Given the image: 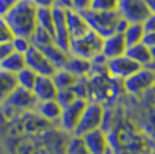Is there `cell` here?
<instances>
[{"instance_id":"4","label":"cell","mask_w":155,"mask_h":154,"mask_svg":"<svg viewBox=\"0 0 155 154\" xmlns=\"http://www.w3.org/2000/svg\"><path fill=\"white\" fill-rule=\"evenodd\" d=\"M102 42H103V38L101 36L89 30L84 36L77 39H72L70 43L68 53L91 62L94 58L101 55Z\"/></svg>"},{"instance_id":"7","label":"cell","mask_w":155,"mask_h":154,"mask_svg":"<svg viewBox=\"0 0 155 154\" xmlns=\"http://www.w3.org/2000/svg\"><path fill=\"white\" fill-rule=\"evenodd\" d=\"M25 60H26V67L30 69L37 75L52 77L57 71L53 64L44 56V53L32 45L25 53Z\"/></svg>"},{"instance_id":"39","label":"cell","mask_w":155,"mask_h":154,"mask_svg":"<svg viewBox=\"0 0 155 154\" xmlns=\"http://www.w3.org/2000/svg\"><path fill=\"white\" fill-rule=\"evenodd\" d=\"M150 53H152V69L155 70V48H150Z\"/></svg>"},{"instance_id":"38","label":"cell","mask_w":155,"mask_h":154,"mask_svg":"<svg viewBox=\"0 0 155 154\" xmlns=\"http://www.w3.org/2000/svg\"><path fill=\"white\" fill-rule=\"evenodd\" d=\"M143 2L147 5L150 12L155 13V0H143Z\"/></svg>"},{"instance_id":"33","label":"cell","mask_w":155,"mask_h":154,"mask_svg":"<svg viewBox=\"0 0 155 154\" xmlns=\"http://www.w3.org/2000/svg\"><path fill=\"white\" fill-rule=\"evenodd\" d=\"M91 0H71L72 2V9L82 13L86 9H88L91 6Z\"/></svg>"},{"instance_id":"18","label":"cell","mask_w":155,"mask_h":154,"mask_svg":"<svg viewBox=\"0 0 155 154\" xmlns=\"http://www.w3.org/2000/svg\"><path fill=\"white\" fill-rule=\"evenodd\" d=\"M63 69L68 71L70 73L78 78H87V75L91 73V64L89 60L75 57L68 53V58Z\"/></svg>"},{"instance_id":"32","label":"cell","mask_w":155,"mask_h":154,"mask_svg":"<svg viewBox=\"0 0 155 154\" xmlns=\"http://www.w3.org/2000/svg\"><path fill=\"white\" fill-rule=\"evenodd\" d=\"M20 0H0V18H4Z\"/></svg>"},{"instance_id":"29","label":"cell","mask_w":155,"mask_h":154,"mask_svg":"<svg viewBox=\"0 0 155 154\" xmlns=\"http://www.w3.org/2000/svg\"><path fill=\"white\" fill-rule=\"evenodd\" d=\"M78 97L74 94V92L72 89H65V90H58L57 96H56V101L60 104L61 108H64L66 105L71 104L72 102H74Z\"/></svg>"},{"instance_id":"9","label":"cell","mask_w":155,"mask_h":154,"mask_svg":"<svg viewBox=\"0 0 155 154\" xmlns=\"http://www.w3.org/2000/svg\"><path fill=\"white\" fill-rule=\"evenodd\" d=\"M86 103H87V100L77 99L74 102H72L71 104L66 105L61 109V114L58 121L61 129H64L66 132L73 135L79 123V119L81 117V114L84 109Z\"/></svg>"},{"instance_id":"37","label":"cell","mask_w":155,"mask_h":154,"mask_svg":"<svg viewBox=\"0 0 155 154\" xmlns=\"http://www.w3.org/2000/svg\"><path fill=\"white\" fill-rule=\"evenodd\" d=\"M143 43H146L149 48H155V32L146 34L143 38Z\"/></svg>"},{"instance_id":"31","label":"cell","mask_w":155,"mask_h":154,"mask_svg":"<svg viewBox=\"0 0 155 154\" xmlns=\"http://www.w3.org/2000/svg\"><path fill=\"white\" fill-rule=\"evenodd\" d=\"M142 28L145 30V34H150V32H155V13L149 14L146 18V20L141 23Z\"/></svg>"},{"instance_id":"1","label":"cell","mask_w":155,"mask_h":154,"mask_svg":"<svg viewBox=\"0 0 155 154\" xmlns=\"http://www.w3.org/2000/svg\"><path fill=\"white\" fill-rule=\"evenodd\" d=\"M37 8L29 0H20L19 2L4 16L14 36L30 38L37 27Z\"/></svg>"},{"instance_id":"8","label":"cell","mask_w":155,"mask_h":154,"mask_svg":"<svg viewBox=\"0 0 155 154\" xmlns=\"http://www.w3.org/2000/svg\"><path fill=\"white\" fill-rule=\"evenodd\" d=\"M107 73L115 80H125L140 69V66L130 59L126 55L107 60L105 64Z\"/></svg>"},{"instance_id":"21","label":"cell","mask_w":155,"mask_h":154,"mask_svg":"<svg viewBox=\"0 0 155 154\" xmlns=\"http://www.w3.org/2000/svg\"><path fill=\"white\" fill-rule=\"evenodd\" d=\"M18 87L15 75L0 70V104L6 102L9 95Z\"/></svg>"},{"instance_id":"30","label":"cell","mask_w":155,"mask_h":154,"mask_svg":"<svg viewBox=\"0 0 155 154\" xmlns=\"http://www.w3.org/2000/svg\"><path fill=\"white\" fill-rule=\"evenodd\" d=\"M13 37V32L7 25L6 20L0 18V43H11Z\"/></svg>"},{"instance_id":"36","label":"cell","mask_w":155,"mask_h":154,"mask_svg":"<svg viewBox=\"0 0 155 154\" xmlns=\"http://www.w3.org/2000/svg\"><path fill=\"white\" fill-rule=\"evenodd\" d=\"M54 6L67 11V9H72V2L71 0H54Z\"/></svg>"},{"instance_id":"22","label":"cell","mask_w":155,"mask_h":154,"mask_svg":"<svg viewBox=\"0 0 155 154\" xmlns=\"http://www.w3.org/2000/svg\"><path fill=\"white\" fill-rule=\"evenodd\" d=\"M51 78L58 90L71 89L72 87L77 84L78 80H79V78L73 75L72 73H70L68 71H66L65 69L57 70Z\"/></svg>"},{"instance_id":"23","label":"cell","mask_w":155,"mask_h":154,"mask_svg":"<svg viewBox=\"0 0 155 154\" xmlns=\"http://www.w3.org/2000/svg\"><path fill=\"white\" fill-rule=\"evenodd\" d=\"M145 35L146 34L141 23H129L123 32V37L127 46L143 42Z\"/></svg>"},{"instance_id":"19","label":"cell","mask_w":155,"mask_h":154,"mask_svg":"<svg viewBox=\"0 0 155 154\" xmlns=\"http://www.w3.org/2000/svg\"><path fill=\"white\" fill-rule=\"evenodd\" d=\"M35 109L37 110V112L43 118L53 122V121H59L63 108L54 99V100H48V101H39L36 104Z\"/></svg>"},{"instance_id":"25","label":"cell","mask_w":155,"mask_h":154,"mask_svg":"<svg viewBox=\"0 0 155 154\" xmlns=\"http://www.w3.org/2000/svg\"><path fill=\"white\" fill-rule=\"evenodd\" d=\"M36 21L37 26L44 29L49 34H53V15H52L51 8H37L36 14Z\"/></svg>"},{"instance_id":"15","label":"cell","mask_w":155,"mask_h":154,"mask_svg":"<svg viewBox=\"0 0 155 154\" xmlns=\"http://www.w3.org/2000/svg\"><path fill=\"white\" fill-rule=\"evenodd\" d=\"M6 102L16 109L28 110L35 109V107L37 104V100L35 99L31 90L16 87L13 93L9 95V97L6 100Z\"/></svg>"},{"instance_id":"13","label":"cell","mask_w":155,"mask_h":154,"mask_svg":"<svg viewBox=\"0 0 155 154\" xmlns=\"http://www.w3.org/2000/svg\"><path fill=\"white\" fill-rule=\"evenodd\" d=\"M65 18H66V26H67L71 41L84 36L91 30L80 12H77L74 9H67L65 11Z\"/></svg>"},{"instance_id":"26","label":"cell","mask_w":155,"mask_h":154,"mask_svg":"<svg viewBox=\"0 0 155 154\" xmlns=\"http://www.w3.org/2000/svg\"><path fill=\"white\" fill-rule=\"evenodd\" d=\"M119 0H91L88 9L98 12H117Z\"/></svg>"},{"instance_id":"3","label":"cell","mask_w":155,"mask_h":154,"mask_svg":"<svg viewBox=\"0 0 155 154\" xmlns=\"http://www.w3.org/2000/svg\"><path fill=\"white\" fill-rule=\"evenodd\" d=\"M104 114H105V110L101 102L88 100L84 105V109L81 114L77 128L73 132V136L81 137L93 130L102 128V124L104 122Z\"/></svg>"},{"instance_id":"28","label":"cell","mask_w":155,"mask_h":154,"mask_svg":"<svg viewBox=\"0 0 155 154\" xmlns=\"http://www.w3.org/2000/svg\"><path fill=\"white\" fill-rule=\"evenodd\" d=\"M11 44L13 48V51L21 53V55H25L29 50V48L31 46V42H30V38H27V37L14 36Z\"/></svg>"},{"instance_id":"40","label":"cell","mask_w":155,"mask_h":154,"mask_svg":"<svg viewBox=\"0 0 155 154\" xmlns=\"http://www.w3.org/2000/svg\"><path fill=\"white\" fill-rule=\"evenodd\" d=\"M149 154H154V153H149Z\"/></svg>"},{"instance_id":"14","label":"cell","mask_w":155,"mask_h":154,"mask_svg":"<svg viewBox=\"0 0 155 154\" xmlns=\"http://www.w3.org/2000/svg\"><path fill=\"white\" fill-rule=\"evenodd\" d=\"M31 93L34 94L35 99L37 100V102H39V101L54 100L57 96L58 89H57L51 77L37 75V79H36L35 85L32 87Z\"/></svg>"},{"instance_id":"17","label":"cell","mask_w":155,"mask_h":154,"mask_svg":"<svg viewBox=\"0 0 155 154\" xmlns=\"http://www.w3.org/2000/svg\"><path fill=\"white\" fill-rule=\"evenodd\" d=\"M37 49L44 53V56L51 62L57 70L64 67L65 63L68 58V52L60 49L58 45H56L54 42H51V43L44 45V46H41V48H37Z\"/></svg>"},{"instance_id":"20","label":"cell","mask_w":155,"mask_h":154,"mask_svg":"<svg viewBox=\"0 0 155 154\" xmlns=\"http://www.w3.org/2000/svg\"><path fill=\"white\" fill-rule=\"evenodd\" d=\"M26 67V60H25V55H21L18 52L13 51L9 53L1 63H0V70L8 72L11 74H16L21 70Z\"/></svg>"},{"instance_id":"12","label":"cell","mask_w":155,"mask_h":154,"mask_svg":"<svg viewBox=\"0 0 155 154\" xmlns=\"http://www.w3.org/2000/svg\"><path fill=\"white\" fill-rule=\"evenodd\" d=\"M127 49V45L125 43L123 34L115 32L108 37L103 38L102 42V52L101 55L107 60L114 59V58L124 56Z\"/></svg>"},{"instance_id":"2","label":"cell","mask_w":155,"mask_h":154,"mask_svg":"<svg viewBox=\"0 0 155 154\" xmlns=\"http://www.w3.org/2000/svg\"><path fill=\"white\" fill-rule=\"evenodd\" d=\"M81 14L89 29L102 38H105L116 32L117 25L120 19L117 12H98L93 9H86Z\"/></svg>"},{"instance_id":"10","label":"cell","mask_w":155,"mask_h":154,"mask_svg":"<svg viewBox=\"0 0 155 154\" xmlns=\"http://www.w3.org/2000/svg\"><path fill=\"white\" fill-rule=\"evenodd\" d=\"M52 15H53V42L58 45L60 49L68 52L71 38L68 35L67 26H66V18H65V11L59 7H52Z\"/></svg>"},{"instance_id":"35","label":"cell","mask_w":155,"mask_h":154,"mask_svg":"<svg viewBox=\"0 0 155 154\" xmlns=\"http://www.w3.org/2000/svg\"><path fill=\"white\" fill-rule=\"evenodd\" d=\"M36 8H51L54 6V0H29Z\"/></svg>"},{"instance_id":"5","label":"cell","mask_w":155,"mask_h":154,"mask_svg":"<svg viewBox=\"0 0 155 154\" xmlns=\"http://www.w3.org/2000/svg\"><path fill=\"white\" fill-rule=\"evenodd\" d=\"M123 82L124 89L132 95H139L147 92L155 85V70L152 67H140Z\"/></svg>"},{"instance_id":"34","label":"cell","mask_w":155,"mask_h":154,"mask_svg":"<svg viewBox=\"0 0 155 154\" xmlns=\"http://www.w3.org/2000/svg\"><path fill=\"white\" fill-rule=\"evenodd\" d=\"M12 52H13V48L11 43H0V63Z\"/></svg>"},{"instance_id":"11","label":"cell","mask_w":155,"mask_h":154,"mask_svg":"<svg viewBox=\"0 0 155 154\" xmlns=\"http://www.w3.org/2000/svg\"><path fill=\"white\" fill-rule=\"evenodd\" d=\"M81 138L91 154H105L109 148L108 133L101 128L81 136Z\"/></svg>"},{"instance_id":"24","label":"cell","mask_w":155,"mask_h":154,"mask_svg":"<svg viewBox=\"0 0 155 154\" xmlns=\"http://www.w3.org/2000/svg\"><path fill=\"white\" fill-rule=\"evenodd\" d=\"M36 79H37V74L28 67H25L23 70H21L19 73L15 74V80H16L18 87L27 90L32 89Z\"/></svg>"},{"instance_id":"27","label":"cell","mask_w":155,"mask_h":154,"mask_svg":"<svg viewBox=\"0 0 155 154\" xmlns=\"http://www.w3.org/2000/svg\"><path fill=\"white\" fill-rule=\"evenodd\" d=\"M67 154H91L88 148L86 147L84 140L81 137L78 136H73L71 140L68 141L67 145V149H66Z\"/></svg>"},{"instance_id":"16","label":"cell","mask_w":155,"mask_h":154,"mask_svg":"<svg viewBox=\"0 0 155 154\" xmlns=\"http://www.w3.org/2000/svg\"><path fill=\"white\" fill-rule=\"evenodd\" d=\"M125 55L130 59H132L134 63H137L140 67H150L152 66L150 48L143 42L127 46Z\"/></svg>"},{"instance_id":"6","label":"cell","mask_w":155,"mask_h":154,"mask_svg":"<svg viewBox=\"0 0 155 154\" xmlns=\"http://www.w3.org/2000/svg\"><path fill=\"white\" fill-rule=\"evenodd\" d=\"M117 13L127 23H142L152 12L143 0H119Z\"/></svg>"}]
</instances>
